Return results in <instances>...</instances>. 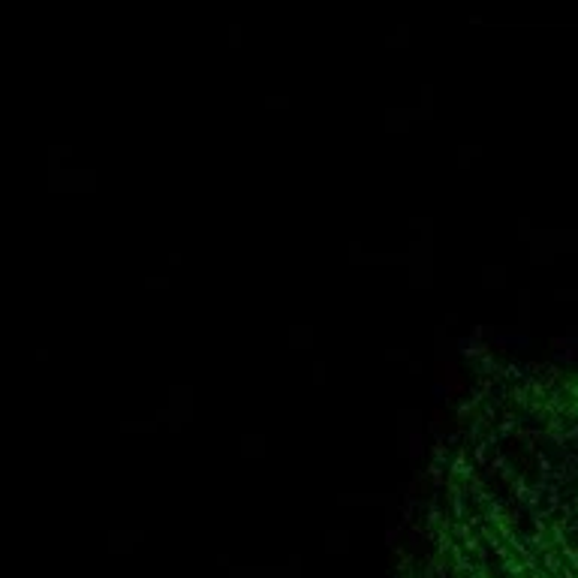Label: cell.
<instances>
[{
  "label": "cell",
  "mask_w": 578,
  "mask_h": 578,
  "mask_svg": "<svg viewBox=\"0 0 578 578\" xmlns=\"http://www.w3.org/2000/svg\"><path fill=\"white\" fill-rule=\"evenodd\" d=\"M398 578H578V368L476 361L431 452Z\"/></svg>",
  "instance_id": "1"
}]
</instances>
